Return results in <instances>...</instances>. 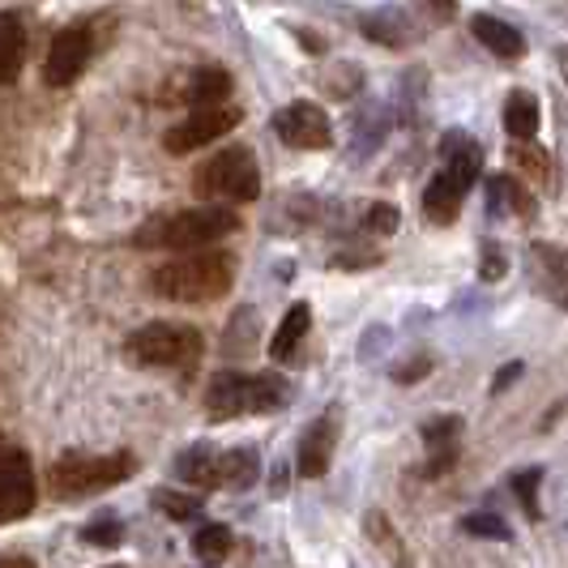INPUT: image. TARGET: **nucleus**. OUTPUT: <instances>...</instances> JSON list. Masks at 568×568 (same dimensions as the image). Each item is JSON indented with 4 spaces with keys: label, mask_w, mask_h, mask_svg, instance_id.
I'll return each instance as SVG.
<instances>
[{
    "label": "nucleus",
    "mask_w": 568,
    "mask_h": 568,
    "mask_svg": "<svg viewBox=\"0 0 568 568\" xmlns=\"http://www.w3.org/2000/svg\"><path fill=\"white\" fill-rule=\"evenodd\" d=\"M150 283H154V291L163 300H175V304H214L235 283V256L193 248V253L180 256V261L159 265Z\"/></svg>",
    "instance_id": "nucleus-1"
},
{
    "label": "nucleus",
    "mask_w": 568,
    "mask_h": 568,
    "mask_svg": "<svg viewBox=\"0 0 568 568\" xmlns=\"http://www.w3.org/2000/svg\"><path fill=\"white\" fill-rule=\"evenodd\" d=\"M240 120H244L240 108H231V103H210V108H197L184 124H175L168 138H163V145H168V154H189V150L214 142V138H223V133H235Z\"/></svg>",
    "instance_id": "nucleus-7"
},
{
    "label": "nucleus",
    "mask_w": 568,
    "mask_h": 568,
    "mask_svg": "<svg viewBox=\"0 0 568 568\" xmlns=\"http://www.w3.org/2000/svg\"><path fill=\"white\" fill-rule=\"evenodd\" d=\"M487 197H491V214H517V219L530 214V197L513 175H491L487 180Z\"/></svg>",
    "instance_id": "nucleus-19"
},
{
    "label": "nucleus",
    "mask_w": 568,
    "mask_h": 568,
    "mask_svg": "<svg viewBox=\"0 0 568 568\" xmlns=\"http://www.w3.org/2000/svg\"><path fill=\"white\" fill-rule=\"evenodd\" d=\"M484 278H487V283L505 278V256L496 253V248H487V256H484Z\"/></svg>",
    "instance_id": "nucleus-29"
},
{
    "label": "nucleus",
    "mask_w": 568,
    "mask_h": 568,
    "mask_svg": "<svg viewBox=\"0 0 568 568\" xmlns=\"http://www.w3.org/2000/svg\"><path fill=\"white\" fill-rule=\"evenodd\" d=\"M193 551H197V560H205V565L227 560L231 556V530L227 526H205L197 539H193Z\"/></svg>",
    "instance_id": "nucleus-23"
},
{
    "label": "nucleus",
    "mask_w": 568,
    "mask_h": 568,
    "mask_svg": "<svg viewBox=\"0 0 568 568\" xmlns=\"http://www.w3.org/2000/svg\"><path fill=\"white\" fill-rule=\"evenodd\" d=\"M286 402V385L278 376H248V372H219L210 381V419L214 424H227L240 415H265V410H278Z\"/></svg>",
    "instance_id": "nucleus-3"
},
{
    "label": "nucleus",
    "mask_w": 568,
    "mask_h": 568,
    "mask_svg": "<svg viewBox=\"0 0 568 568\" xmlns=\"http://www.w3.org/2000/svg\"><path fill=\"white\" fill-rule=\"evenodd\" d=\"M427 368H432V355H419V359H410V364H398V372H394V381H419V376H427Z\"/></svg>",
    "instance_id": "nucleus-28"
},
{
    "label": "nucleus",
    "mask_w": 568,
    "mask_h": 568,
    "mask_svg": "<svg viewBox=\"0 0 568 568\" xmlns=\"http://www.w3.org/2000/svg\"><path fill=\"white\" fill-rule=\"evenodd\" d=\"M90 52H94V39L85 27H69L60 30L48 48V60H43V78L48 85H69L82 78V69L90 64Z\"/></svg>",
    "instance_id": "nucleus-10"
},
{
    "label": "nucleus",
    "mask_w": 568,
    "mask_h": 568,
    "mask_svg": "<svg viewBox=\"0 0 568 568\" xmlns=\"http://www.w3.org/2000/svg\"><path fill=\"white\" fill-rule=\"evenodd\" d=\"M334 440H338V419H334V415H321V419L300 436V475H304V479H321V475L329 470Z\"/></svg>",
    "instance_id": "nucleus-11"
},
{
    "label": "nucleus",
    "mask_w": 568,
    "mask_h": 568,
    "mask_svg": "<svg viewBox=\"0 0 568 568\" xmlns=\"http://www.w3.org/2000/svg\"><path fill=\"white\" fill-rule=\"evenodd\" d=\"M364 227H368L372 235H394V231H398V210L385 205V201H376L368 210V219H364Z\"/></svg>",
    "instance_id": "nucleus-26"
},
{
    "label": "nucleus",
    "mask_w": 568,
    "mask_h": 568,
    "mask_svg": "<svg viewBox=\"0 0 568 568\" xmlns=\"http://www.w3.org/2000/svg\"><path fill=\"white\" fill-rule=\"evenodd\" d=\"M462 197H466V189L462 184H454L445 171L427 184V193H424V214H427V223H436V227H449L457 219V210H462Z\"/></svg>",
    "instance_id": "nucleus-14"
},
{
    "label": "nucleus",
    "mask_w": 568,
    "mask_h": 568,
    "mask_svg": "<svg viewBox=\"0 0 568 568\" xmlns=\"http://www.w3.org/2000/svg\"><path fill=\"white\" fill-rule=\"evenodd\" d=\"M34 509V470L22 449H0V526Z\"/></svg>",
    "instance_id": "nucleus-8"
},
{
    "label": "nucleus",
    "mask_w": 568,
    "mask_h": 568,
    "mask_svg": "<svg viewBox=\"0 0 568 568\" xmlns=\"http://www.w3.org/2000/svg\"><path fill=\"white\" fill-rule=\"evenodd\" d=\"M261 466H256L253 449H227V454H214V487H231V491H244L256 484Z\"/></svg>",
    "instance_id": "nucleus-15"
},
{
    "label": "nucleus",
    "mask_w": 568,
    "mask_h": 568,
    "mask_svg": "<svg viewBox=\"0 0 568 568\" xmlns=\"http://www.w3.org/2000/svg\"><path fill=\"white\" fill-rule=\"evenodd\" d=\"M505 133H509L513 142H530L539 133V103H535V94L513 90L509 103H505Z\"/></svg>",
    "instance_id": "nucleus-17"
},
{
    "label": "nucleus",
    "mask_w": 568,
    "mask_h": 568,
    "mask_svg": "<svg viewBox=\"0 0 568 568\" xmlns=\"http://www.w3.org/2000/svg\"><path fill=\"white\" fill-rule=\"evenodd\" d=\"M462 530H466V535H484V539H509V526H505L496 513H475V517H466Z\"/></svg>",
    "instance_id": "nucleus-24"
},
{
    "label": "nucleus",
    "mask_w": 568,
    "mask_h": 568,
    "mask_svg": "<svg viewBox=\"0 0 568 568\" xmlns=\"http://www.w3.org/2000/svg\"><path fill=\"white\" fill-rule=\"evenodd\" d=\"M539 484H542V470H521V475L513 479V487H517V496H521V505H526L530 517H539V500H535V487Z\"/></svg>",
    "instance_id": "nucleus-27"
},
{
    "label": "nucleus",
    "mask_w": 568,
    "mask_h": 568,
    "mask_svg": "<svg viewBox=\"0 0 568 568\" xmlns=\"http://www.w3.org/2000/svg\"><path fill=\"white\" fill-rule=\"evenodd\" d=\"M432 4H436V9H440V13H445V18H449V13H454V0H432Z\"/></svg>",
    "instance_id": "nucleus-32"
},
{
    "label": "nucleus",
    "mask_w": 568,
    "mask_h": 568,
    "mask_svg": "<svg viewBox=\"0 0 568 568\" xmlns=\"http://www.w3.org/2000/svg\"><path fill=\"white\" fill-rule=\"evenodd\" d=\"M457 436H462V419L457 415H440L424 424V449H427V479H440L457 462Z\"/></svg>",
    "instance_id": "nucleus-12"
},
{
    "label": "nucleus",
    "mask_w": 568,
    "mask_h": 568,
    "mask_svg": "<svg viewBox=\"0 0 568 568\" xmlns=\"http://www.w3.org/2000/svg\"><path fill=\"white\" fill-rule=\"evenodd\" d=\"M150 500H154V509L163 513V517H171V521H193V517H201V500L197 496H189V491L159 487Z\"/></svg>",
    "instance_id": "nucleus-22"
},
{
    "label": "nucleus",
    "mask_w": 568,
    "mask_h": 568,
    "mask_svg": "<svg viewBox=\"0 0 568 568\" xmlns=\"http://www.w3.org/2000/svg\"><path fill=\"white\" fill-rule=\"evenodd\" d=\"M175 475L193 487H214V449L210 445H193L175 457Z\"/></svg>",
    "instance_id": "nucleus-20"
},
{
    "label": "nucleus",
    "mask_w": 568,
    "mask_h": 568,
    "mask_svg": "<svg viewBox=\"0 0 568 568\" xmlns=\"http://www.w3.org/2000/svg\"><path fill=\"white\" fill-rule=\"evenodd\" d=\"M22 69V27L18 18L0 13V82H13Z\"/></svg>",
    "instance_id": "nucleus-21"
},
{
    "label": "nucleus",
    "mask_w": 568,
    "mask_h": 568,
    "mask_svg": "<svg viewBox=\"0 0 568 568\" xmlns=\"http://www.w3.org/2000/svg\"><path fill=\"white\" fill-rule=\"evenodd\" d=\"M129 355L145 368H193L201 359V329L180 321H150L129 338Z\"/></svg>",
    "instance_id": "nucleus-4"
},
{
    "label": "nucleus",
    "mask_w": 568,
    "mask_h": 568,
    "mask_svg": "<svg viewBox=\"0 0 568 568\" xmlns=\"http://www.w3.org/2000/svg\"><path fill=\"white\" fill-rule=\"evenodd\" d=\"M120 535H124V530H120V521L103 517V521H90V526H85L82 542H85V547H115V542H120Z\"/></svg>",
    "instance_id": "nucleus-25"
},
{
    "label": "nucleus",
    "mask_w": 568,
    "mask_h": 568,
    "mask_svg": "<svg viewBox=\"0 0 568 568\" xmlns=\"http://www.w3.org/2000/svg\"><path fill=\"white\" fill-rule=\"evenodd\" d=\"M470 30H475V39L484 43L487 52H496L500 60H517L521 52H526V39H521V34L509 27V22L491 18V13H475Z\"/></svg>",
    "instance_id": "nucleus-13"
},
{
    "label": "nucleus",
    "mask_w": 568,
    "mask_h": 568,
    "mask_svg": "<svg viewBox=\"0 0 568 568\" xmlns=\"http://www.w3.org/2000/svg\"><path fill=\"white\" fill-rule=\"evenodd\" d=\"M235 227H240L235 210L197 205V210H180V214H163V219L145 223L138 231V244L142 248H168V253H193V248H205L223 235H235Z\"/></svg>",
    "instance_id": "nucleus-2"
},
{
    "label": "nucleus",
    "mask_w": 568,
    "mask_h": 568,
    "mask_svg": "<svg viewBox=\"0 0 568 568\" xmlns=\"http://www.w3.org/2000/svg\"><path fill=\"white\" fill-rule=\"evenodd\" d=\"M133 470V457L112 454V457H82L69 454L52 466V491L60 500H78V496H94L103 487H115Z\"/></svg>",
    "instance_id": "nucleus-6"
},
{
    "label": "nucleus",
    "mask_w": 568,
    "mask_h": 568,
    "mask_svg": "<svg viewBox=\"0 0 568 568\" xmlns=\"http://www.w3.org/2000/svg\"><path fill=\"white\" fill-rule=\"evenodd\" d=\"M526 168H530V175H539V180H547V154H530V150H521L517 154Z\"/></svg>",
    "instance_id": "nucleus-31"
},
{
    "label": "nucleus",
    "mask_w": 568,
    "mask_h": 568,
    "mask_svg": "<svg viewBox=\"0 0 568 568\" xmlns=\"http://www.w3.org/2000/svg\"><path fill=\"white\" fill-rule=\"evenodd\" d=\"M308 325H313V308H308V304H291L283 316V325H278L274 338H270V359L286 364V359L300 351V342H304V334H308Z\"/></svg>",
    "instance_id": "nucleus-16"
},
{
    "label": "nucleus",
    "mask_w": 568,
    "mask_h": 568,
    "mask_svg": "<svg viewBox=\"0 0 568 568\" xmlns=\"http://www.w3.org/2000/svg\"><path fill=\"white\" fill-rule=\"evenodd\" d=\"M274 129H278V138L291 150H325V145L334 142V124H329V115L321 112L316 103H291V108H283L278 120H274Z\"/></svg>",
    "instance_id": "nucleus-9"
},
{
    "label": "nucleus",
    "mask_w": 568,
    "mask_h": 568,
    "mask_svg": "<svg viewBox=\"0 0 568 568\" xmlns=\"http://www.w3.org/2000/svg\"><path fill=\"white\" fill-rule=\"evenodd\" d=\"M197 193L219 201H235V205H248L261 193V171L248 145H227L223 154H214L205 171L197 175Z\"/></svg>",
    "instance_id": "nucleus-5"
},
{
    "label": "nucleus",
    "mask_w": 568,
    "mask_h": 568,
    "mask_svg": "<svg viewBox=\"0 0 568 568\" xmlns=\"http://www.w3.org/2000/svg\"><path fill=\"white\" fill-rule=\"evenodd\" d=\"M231 94V73L227 69H214V64H205L197 78H193V85H189V103L193 108H210V103H227Z\"/></svg>",
    "instance_id": "nucleus-18"
},
{
    "label": "nucleus",
    "mask_w": 568,
    "mask_h": 568,
    "mask_svg": "<svg viewBox=\"0 0 568 568\" xmlns=\"http://www.w3.org/2000/svg\"><path fill=\"white\" fill-rule=\"evenodd\" d=\"M517 376H521V364L513 359V364H505V368H500V376L491 381V394H505V389H509V385L517 381Z\"/></svg>",
    "instance_id": "nucleus-30"
}]
</instances>
